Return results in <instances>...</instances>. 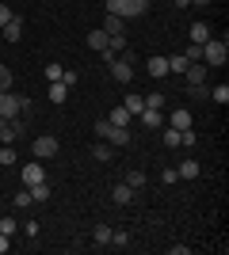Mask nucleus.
<instances>
[{"label":"nucleus","instance_id":"f257e3e1","mask_svg":"<svg viewBox=\"0 0 229 255\" xmlns=\"http://www.w3.org/2000/svg\"><path fill=\"white\" fill-rule=\"evenodd\" d=\"M31 111V99L27 96H19V92H0V118H19V115H27Z\"/></svg>","mask_w":229,"mask_h":255},{"label":"nucleus","instance_id":"f03ea898","mask_svg":"<svg viewBox=\"0 0 229 255\" xmlns=\"http://www.w3.org/2000/svg\"><path fill=\"white\" fill-rule=\"evenodd\" d=\"M229 61V38L222 31V38H207L203 42V65H226Z\"/></svg>","mask_w":229,"mask_h":255},{"label":"nucleus","instance_id":"7ed1b4c3","mask_svg":"<svg viewBox=\"0 0 229 255\" xmlns=\"http://www.w3.org/2000/svg\"><path fill=\"white\" fill-rule=\"evenodd\" d=\"M111 15H122V19H138L149 11V0H107Z\"/></svg>","mask_w":229,"mask_h":255},{"label":"nucleus","instance_id":"20e7f679","mask_svg":"<svg viewBox=\"0 0 229 255\" xmlns=\"http://www.w3.org/2000/svg\"><path fill=\"white\" fill-rule=\"evenodd\" d=\"M50 156H57V137H50V133L34 137V160H50Z\"/></svg>","mask_w":229,"mask_h":255},{"label":"nucleus","instance_id":"39448f33","mask_svg":"<svg viewBox=\"0 0 229 255\" xmlns=\"http://www.w3.org/2000/svg\"><path fill=\"white\" fill-rule=\"evenodd\" d=\"M19 137V122L15 118H0V145H15Z\"/></svg>","mask_w":229,"mask_h":255},{"label":"nucleus","instance_id":"423d86ee","mask_svg":"<svg viewBox=\"0 0 229 255\" xmlns=\"http://www.w3.org/2000/svg\"><path fill=\"white\" fill-rule=\"evenodd\" d=\"M46 171H42V160H31V164H23V183L31 187V183H42Z\"/></svg>","mask_w":229,"mask_h":255},{"label":"nucleus","instance_id":"0eeeda50","mask_svg":"<svg viewBox=\"0 0 229 255\" xmlns=\"http://www.w3.org/2000/svg\"><path fill=\"white\" fill-rule=\"evenodd\" d=\"M103 141H111L115 149H126V145H130V126H111V133Z\"/></svg>","mask_w":229,"mask_h":255},{"label":"nucleus","instance_id":"6e6552de","mask_svg":"<svg viewBox=\"0 0 229 255\" xmlns=\"http://www.w3.org/2000/svg\"><path fill=\"white\" fill-rule=\"evenodd\" d=\"M184 76H187V84H207V65H203V61H191L184 69Z\"/></svg>","mask_w":229,"mask_h":255},{"label":"nucleus","instance_id":"1a4fd4ad","mask_svg":"<svg viewBox=\"0 0 229 255\" xmlns=\"http://www.w3.org/2000/svg\"><path fill=\"white\" fill-rule=\"evenodd\" d=\"M0 31H4V38H8V42H19V38H23V19H19V15H11Z\"/></svg>","mask_w":229,"mask_h":255},{"label":"nucleus","instance_id":"9d476101","mask_svg":"<svg viewBox=\"0 0 229 255\" xmlns=\"http://www.w3.org/2000/svg\"><path fill=\"white\" fill-rule=\"evenodd\" d=\"M134 194H138V191H134V187H126V183H119V187L111 191V202H115V206H130V202H134Z\"/></svg>","mask_w":229,"mask_h":255},{"label":"nucleus","instance_id":"9b49d317","mask_svg":"<svg viewBox=\"0 0 229 255\" xmlns=\"http://www.w3.org/2000/svg\"><path fill=\"white\" fill-rule=\"evenodd\" d=\"M138 122H142L145 129H161V126H164V118H161V111H153V107H145L142 115H138Z\"/></svg>","mask_w":229,"mask_h":255},{"label":"nucleus","instance_id":"f8f14e48","mask_svg":"<svg viewBox=\"0 0 229 255\" xmlns=\"http://www.w3.org/2000/svg\"><path fill=\"white\" fill-rule=\"evenodd\" d=\"M168 126H172V129H191V111H187V107L172 111V118H168Z\"/></svg>","mask_w":229,"mask_h":255},{"label":"nucleus","instance_id":"ddd939ff","mask_svg":"<svg viewBox=\"0 0 229 255\" xmlns=\"http://www.w3.org/2000/svg\"><path fill=\"white\" fill-rule=\"evenodd\" d=\"M107 122H111V126H130V122H134V115L126 111V107H115V111L107 115Z\"/></svg>","mask_w":229,"mask_h":255},{"label":"nucleus","instance_id":"4468645a","mask_svg":"<svg viewBox=\"0 0 229 255\" xmlns=\"http://www.w3.org/2000/svg\"><path fill=\"white\" fill-rule=\"evenodd\" d=\"M145 69H149V76H157V80H161V76H168V57H149V65H145Z\"/></svg>","mask_w":229,"mask_h":255},{"label":"nucleus","instance_id":"2eb2a0df","mask_svg":"<svg viewBox=\"0 0 229 255\" xmlns=\"http://www.w3.org/2000/svg\"><path fill=\"white\" fill-rule=\"evenodd\" d=\"M103 31H107V34H122V31H126V19H122V15H111V11H107V19H103Z\"/></svg>","mask_w":229,"mask_h":255},{"label":"nucleus","instance_id":"dca6fc26","mask_svg":"<svg viewBox=\"0 0 229 255\" xmlns=\"http://www.w3.org/2000/svg\"><path fill=\"white\" fill-rule=\"evenodd\" d=\"M65 96H69L65 80H50V103H65Z\"/></svg>","mask_w":229,"mask_h":255},{"label":"nucleus","instance_id":"f3484780","mask_svg":"<svg viewBox=\"0 0 229 255\" xmlns=\"http://www.w3.org/2000/svg\"><path fill=\"white\" fill-rule=\"evenodd\" d=\"M199 171H203V168H199L195 160H184V164L176 168V175H180V179H199Z\"/></svg>","mask_w":229,"mask_h":255},{"label":"nucleus","instance_id":"a211bd4d","mask_svg":"<svg viewBox=\"0 0 229 255\" xmlns=\"http://www.w3.org/2000/svg\"><path fill=\"white\" fill-rule=\"evenodd\" d=\"M107 38H111V34L107 31H103V27H99V31H88V46H92V50H103V46H107Z\"/></svg>","mask_w":229,"mask_h":255},{"label":"nucleus","instance_id":"6ab92c4d","mask_svg":"<svg viewBox=\"0 0 229 255\" xmlns=\"http://www.w3.org/2000/svg\"><path fill=\"white\" fill-rule=\"evenodd\" d=\"M27 191H31L34 202H50V187H46V179H42V183H31Z\"/></svg>","mask_w":229,"mask_h":255},{"label":"nucleus","instance_id":"aec40b11","mask_svg":"<svg viewBox=\"0 0 229 255\" xmlns=\"http://www.w3.org/2000/svg\"><path fill=\"white\" fill-rule=\"evenodd\" d=\"M92 156H96V160H111V156H115V145H111V141H96Z\"/></svg>","mask_w":229,"mask_h":255},{"label":"nucleus","instance_id":"412c9836","mask_svg":"<svg viewBox=\"0 0 229 255\" xmlns=\"http://www.w3.org/2000/svg\"><path fill=\"white\" fill-rule=\"evenodd\" d=\"M122 107H126V111H130V115L138 118V115L145 111V96H126V103H122Z\"/></svg>","mask_w":229,"mask_h":255},{"label":"nucleus","instance_id":"4be33fe9","mask_svg":"<svg viewBox=\"0 0 229 255\" xmlns=\"http://www.w3.org/2000/svg\"><path fill=\"white\" fill-rule=\"evenodd\" d=\"M207 38H210V27H207V23H191V42L203 46Z\"/></svg>","mask_w":229,"mask_h":255},{"label":"nucleus","instance_id":"5701e85b","mask_svg":"<svg viewBox=\"0 0 229 255\" xmlns=\"http://www.w3.org/2000/svg\"><path fill=\"white\" fill-rule=\"evenodd\" d=\"M210 99L226 107V103H229V84H218V88H210Z\"/></svg>","mask_w":229,"mask_h":255},{"label":"nucleus","instance_id":"b1692460","mask_svg":"<svg viewBox=\"0 0 229 255\" xmlns=\"http://www.w3.org/2000/svg\"><path fill=\"white\" fill-rule=\"evenodd\" d=\"M187 65H191V61H187L184 53H176V57H168V73H184Z\"/></svg>","mask_w":229,"mask_h":255},{"label":"nucleus","instance_id":"393cba45","mask_svg":"<svg viewBox=\"0 0 229 255\" xmlns=\"http://www.w3.org/2000/svg\"><path fill=\"white\" fill-rule=\"evenodd\" d=\"M145 183H149V179H145V171H130V175H126V187H134V191H142Z\"/></svg>","mask_w":229,"mask_h":255},{"label":"nucleus","instance_id":"a878e982","mask_svg":"<svg viewBox=\"0 0 229 255\" xmlns=\"http://www.w3.org/2000/svg\"><path fill=\"white\" fill-rule=\"evenodd\" d=\"M161 137H164V145H168V149H180V129H172V126H168V129L161 133Z\"/></svg>","mask_w":229,"mask_h":255},{"label":"nucleus","instance_id":"bb28decb","mask_svg":"<svg viewBox=\"0 0 229 255\" xmlns=\"http://www.w3.org/2000/svg\"><path fill=\"white\" fill-rule=\"evenodd\" d=\"M126 244H130V236L122 229H111V248H126Z\"/></svg>","mask_w":229,"mask_h":255},{"label":"nucleus","instance_id":"cd10ccee","mask_svg":"<svg viewBox=\"0 0 229 255\" xmlns=\"http://www.w3.org/2000/svg\"><path fill=\"white\" fill-rule=\"evenodd\" d=\"M11 202H15V210H27V206H34V198H31V191H19Z\"/></svg>","mask_w":229,"mask_h":255},{"label":"nucleus","instance_id":"c85d7f7f","mask_svg":"<svg viewBox=\"0 0 229 255\" xmlns=\"http://www.w3.org/2000/svg\"><path fill=\"white\" fill-rule=\"evenodd\" d=\"M96 244H111V225H96Z\"/></svg>","mask_w":229,"mask_h":255},{"label":"nucleus","instance_id":"c756f323","mask_svg":"<svg viewBox=\"0 0 229 255\" xmlns=\"http://www.w3.org/2000/svg\"><path fill=\"white\" fill-rule=\"evenodd\" d=\"M161 103H164V92H149L145 96V107H153V111H161Z\"/></svg>","mask_w":229,"mask_h":255},{"label":"nucleus","instance_id":"7c9ffc66","mask_svg":"<svg viewBox=\"0 0 229 255\" xmlns=\"http://www.w3.org/2000/svg\"><path fill=\"white\" fill-rule=\"evenodd\" d=\"M15 229H19V225H15V217H0V233H4V236H11Z\"/></svg>","mask_w":229,"mask_h":255},{"label":"nucleus","instance_id":"2f4dec72","mask_svg":"<svg viewBox=\"0 0 229 255\" xmlns=\"http://www.w3.org/2000/svg\"><path fill=\"white\" fill-rule=\"evenodd\" d=\"M8 88H11V69L0 65V92H8Z\"/></svg>","mask_w":229,"mask_h":255},{"label":"nucleus","instance_id":"473e14b6","mask_svg":"<svg viewBox=\"0 0 229 255\" xmlns=\"http://www.w3.org/2000/svg\"><path fill=\"white\" fill-rule=\"evenodd\" d=\"M184 57H187V61H203V46H199V42H191Z\"/></svg>","mask_w":229,"mask_h":255},{"label":"nucleus","instance_id":"72a5a7b5","mask_svg":"<svg viewBox=\"0 0 229 255\" xmlns=\"http://www.w3.org/2000/svg\"><path fill=\"white\" fill-rule=\"evenodd\" d=\"M0 164L8 168V164H15V152H11V145H0Z\"/></svg>","mask_w":229,"mask_h":255},{"label":"nucleus","instance_id":"f704fd0d","mask_svg":"<svg viewBox=\"0 0 229 255\" xmlns=\"http://www.w3.org/2000/svg\"><path fill=\"white\" fill-rule=\"evenodd\" d=\"M191 99H210V88L207 84H191Z\"/></svg>","mask_w":229,"mask_h":255},{"label":"nucleus","instance_id":"c9c22d12","mask_svg":"<svg viewBox=\"0 0 229 255\" xmlns=\"http://www.w3.org/2000/svg\"><path fill=\"white\" fill-rule=\"evenodd\" d=\"M61 80H65V88H73L76 80H80V73H76V69H65V73H61Z\"/></svg>","mask_w":229,"mask_h":255},{"label":"nucleus","instance_id":"e433bc0d","mask_svg":"<svg viewBox=\"0 0 229 255\" xmlns=\"http://www.w3.org/2000/svg\"><path fill=\"white\" fill-rule=\"evenodd\" d=\"M61 73H65V69H61V65H46V76H50V80H61Z\"/></svg>","mask_w":229,"mask_h":255},{"label":"nucleus","instance_id":"4c0bfd02","mask_svg":"<svg viewBox=\"0 0 229 255\" xmlns=\"http://www.w3.org/2000/svg\"><path fill=\"white\" fill-rule=\"evenodd\" d=\"M11 15H15V11H11V8H8V4H0V27H4V23H8V19H11Z\"/></svg>","mask_w":229,"mask_h":255},{"label":"nucleus","instance_id":"58836bf2","mask_svg":"<svg viewBox=\"0 0 229 255\" xmlns=\"http://www.w3.org/2000/svg\"><path fill=\"white\" fill-rule=\"evenodd\" d=\"M191 4H199V8H207V4H210V0H191Z\"/></svg>","mask_w":229,"mask_h":255}]
</instances>
